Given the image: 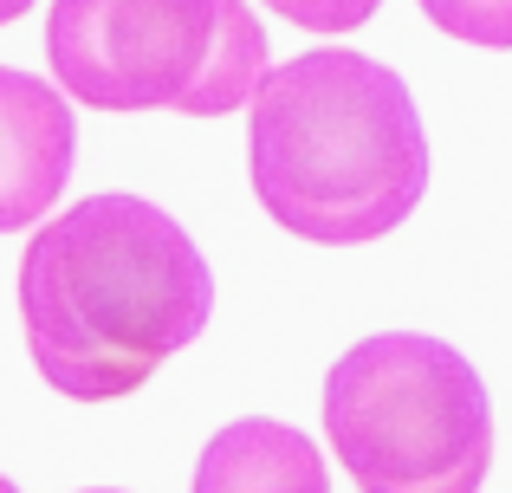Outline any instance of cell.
Wrapping results in <instances>:
<instances>
[{"instance_id": "cell-4", "label": "cell", "mask_w": 512, "mask_h": 493, "mask_svg": "<svg viewBox=\"0 0 512 493\" xmlns=\"http://www.w3.org/2000/svg\"><path fill=\"white\" fill-rule=\"evenodd\" d=\"M46 59L91 111H247L266 85V26L247 0H52Z\"/></svg>"}, {"instance_id": "cell-8", "label": "cell", "mask_w": 512, "mask_h": 493, "mask_svg": "<svg viewBox=\"0 0 512 493\" xmlns=\"http://www.w3.org/2000/svg\"><path fill=\"white\" fill-rule=\"evenodd\" d=\"M266 7L286 13V20L305 26V33H357L383 0H266Z\"/></svg>"}, {"instance_id": "cell-10", "label": "cell", "mask_w": 512, "mask_h": 493, "mask_svg": "<svg viewBox=\"0 0 512 493\" xmlns=\"http://www.w3.org/2000/svg\"><path fill=\"white\" fill-rule=\"evenodd\" d=\"M0 493H20V487H13V481H7V474H0Z\"/></svg>"}, {"instance_id": "cell-6", "label": "cell", "mask_w": 512, "mask_h": 493, "mask_svg": "<svg viewBox=\"0 0 512 493\" xmlns=\"http://www.w3.org/2000/svg\"><path fill=\"white\" fill-rule=\"evenodd\" d=\"M195 493H331L312 435L273 416H240L208 435L195 461Z\"/></svg>"}, {"instance_id": "cell-9", "label": "cell", "mask_w": 512, "mask_h": 493, "mask_svg": "<svg viewBox=\"0 0 512 493\" xmlns=\"http://www.w3.org/2000/svg\"><path fill=\"white\" fill-rule=\"evenodd\" d=\"M26 7H33V0H0V26H7V20H20Z\"/></svg>"}, {"instance_id": "cell-7", "label": "cell", "mask_w": 512, "mask_h": 493, "mask_svg": "<svg viewBox=\"0 0 512 493\" xmlns=\"http://www.w3.org/2000/svg\"><path fill=\"white\" fill-rule=\"evenodd\" d=\"M415 7L461 46L512 52V0H415Z\"/></svg>"}, {"instance_id": "cell-5", "label": "cell", "mask_w": 512, "mask_h": 493, "mask_svg": "<svg viewBox=\"0 0 512 493\" xmlns=\"http://www.w3.org/2000/svg\"><path fill=\"white\" fill-rule=\"evenodd\" d=\"M78 156V124L65 91L0 65V234H20L52 215Z\"/></svg>"}, {"instance_id": "cell-2", "label": "cell", "mask_w": 512, "mask_h": 493, "mask_svg": "<svg viewBox=\"0 0 512 493\" xmlns=\"http://www.w3.org/2000/svg\"><path fill=\"white\" fill-rule=\"evenodd\" d=\"M247 163L260 208L318 247L383 241L428 189V137L409 85L344 46L266 72L247 104Z\"/></svg>"}, {"instance_id": "cell-1", "label": "cell", "mask_w": 512, "mask_h": 493, "mask_svg": "<svg viewBox=\"0 0 512 493\" xmlns=\"http://www.w3.org/2000/svg\"><path fill=\"white\" fill-rule=\"evenodd\" d=\"M214 312L201 247L143 195H85L20 253V325L39 377L72 403L143 390Z\"/></svg>"}, {"instance_id": "cell-3", "label": "cell", "mask_w": 512, "mask_h": 493, "mask_svg": "<svg viewBox=\"0 0 512 493\" xmlns=\"http://www.w3.org/2000/svg\"><path fill=\"white\" fill-rule=\"evenodd\" d=\"M325 442L363 493H480L493 468L487 383L422 331L363 338L325 377Z\"/></svg>"}, {"instance_id": "cell-11", "label": "cell", "mask_w": 512, "mask_h": 493, "mask_svg": "<svg viewBox=\"0 0 512 493\" xmlns=\"http://www.w3.org/2000/svg\"><path fill=\"white\" fill-rule=\"evenodd\" d=\"M85 493H117V487H85Z\"/></svg>"}]
</instances>
